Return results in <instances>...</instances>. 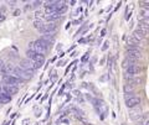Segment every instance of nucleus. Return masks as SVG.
Returning <instances> with one entry per match:
<instances>
[{
    "instance_id": "f257e3e1",
    "label": "nucleus",
    "mask_w": 149,
    "mask_h": 125,
    "mask_svg": "<svg viewBox=\"0 0 149 125\" xmlns=\"http://www.w3.org/2000/svg\"><path fill=\"white\" fill-rule=\"evenodd\" d=\"M29 47L31 51H34L35 53L37 55H41V56H45V53L47 52V50L50 47V45L47 42H45L42 40H36L34 42H30L29 44Z\"/></svg>"
},
{
    "instance_id": "f03ea898",
    "label": "nucleus",
    "mask_w": 149,
    "mask_h": 125,
    "mask_svg": "<svg viewBox=\"0 0 149 125\" xmlns=\"http://www.w3.org/2000/svg\"><path fill=\"white\" fill-rule=\"evenodd\" d=\"M124 100H125V105L127 108L132 109V108H137V106L141 104V97H137L134 95L133 93H129V94H124Z\"/></svg>"
},
{
    "instance_id": "7ed1b4c3",
    "label": "nucleus",
    "mask_w": 149,
    "mask_h": 125,
    "mask_svg": "<svg viewBox=\"0 0 149 125\" xmlns=\"http://www.w3.org/2000/svg\"><path fill=\"white\" fill-rule=\"evenodd\" d=\"M92 103L95 105V108L97 109V112L101 114V119H104L107 117V114H108V108H107V105L104 104V102L102 99H92Z\"/></svg>"
},
{
    "instance_id": "20e7f679",
    "label": "nucleus",
    "mask_w": 149,
    "mask_h": 125,
    "mask_svg": "<svg viewBox=\"0 0 149 125\" xmlns=\"http://www.w3.org/2000/svg\"><path fill=\"white\" fill-rule=\"evenodd\" d=\"M13 73H14L13 76H15L16 78H19V79H21L22 82H24V81H27V79H31V78L34 77V76L31 75V73H29L27 71H25V69H22L20 66L14 67Z\"/></svg>"
},
{
    "instance_id": "39448f33",
    "label": "nucleus",
    "mask_w": 149,
    "mask_h": 125,
    "mask_svg": "<svg viewBox=\"0 0 149 125\" xmlns=\"http://www.w3.org/2000/svg\"><path fill=\"white\" fill-rule=\"evenodd\" d=\"M3 82H4V84H6V86H13V87H17V88H19V86H21V83H22L21 79H19V78H16L13 75H4Z\"/></svg>"
},
{
    "instance_id": "423d86ee",
    "label": "nucleus",
    "mask_w": 149,
    "mask_h": 125,
    "mask_svg": "<svg viewBox=\"0 0 149 125\" xmlns=\"http://www.w3.org/2000/svg\"><path fill=\"white\" fill-rule=\"evenodd\" d=\"M20 67H21L22 69H25V71H27L29 73H31L32 76L35 75V71H36L35 63L32 62V61H30V59H27V58L21 59V61H20Z\"/></svg>"
},
{
    "instance_id": "0eeeda50",
    "label": "nucleus",
    "mask_w": 149,
    "mask_h": 125,
    "mask_svg": "<svg viewBox=\"0 0 149 125\" xmlns=\"http://www.w3.org/2000/svg\"><path fill=\"white\" fill-rule=\"evenodd\" d=\"M26 57H27V59H30V61H32L34 63H42L44 64V62H45V56L37 55L31 50L26 51Z\"/></svg>"
},
{
    "instance_id": "6e6552de",
    "label": "nucleus",
    "mask_w": 149,
    "mask_h": 125,
    "mask_svg": "<svg viewBox=\"0 0 149 125\" xmlns=\"http://www.w3.org/2000/svg\"><path fill=\"white\" fill-rule=\"evenodd\" d=\"M56 30H57V26H56L55 22H47V24L44 25V29L41 30V34H55Z\"/></svg>"
},
{
    "instance_id": "1a4fd4ad",
    "label": "nucleus",
    "mask_w": 149,
    "mask_h": 125,
    "mask_svg": "<svg viewBox=\"0 0 149 125\" xmlns=\"http://www.w3.org/2000/svg\"><path fill=\"white\" fill-rule=\"evenodd\" d=\"M147 35H148V30H144V29H138L137 30H134L133 31V37L134 39H137L138 41H141V40H143V39H146L147 37Z\"/></svg>"
},
{
    "instance_id": "9d476101",
    "label": "nucleus",
    "mask_w": 149,
    "mask_h": 125,
    "mask_svg": "<svg viewBox=\"0 0 149 125\" xmlns=\"http://www.w3.org/2000/svg\"><path fill=\"white\" fill-rule=\"evenodd\" d=\"M1 90L4 92L5 94H8V95H14V94H16L17 92H19V88L17 87H13V86H6V84H4L3 87H1Z\"/></svg>"
},
{
    "instance_id": "9b49d317",
    "label": "nucleus",
    "mask_w": 149,
    "mask_h": 125,
    "mask_svg": "<svg viewBox=\"0 0 149 125\" xmlns=\"http://www.w3.org/2000/svg\"><path fill=\"white\" fill-rule=\"evenodd\" d=\"M125 55H127V58H132V59H138L139 58H142V52H141V50H133V51H127L125 52Z\"/></svg>"
},
{
    "instance_id": "f8f14e48",
    "label": "nucleus",
    "mask_w": 149,
    "mask_h": 125,
    "mask_svg": "<svg viewBox=\"0 0 149 125\" xmlns=\"http://www.w3.org/2000/svg\"><path fill=\"white\" fill-rule=\"evenodd\" d=\"M137 64H138L137 59H132V58H127V57H125L123 59V62H122V67L125 69V68H128L130 66H137Z\"/></svg>"
},
{
    "instance_id": "ddd939ff",
    "label": "nucleus",
    "mask_w": 149,
    "mask_h": 125,
    "mask_svg": "<svg viewBox=\"0 0 149 125\" xmlns=\"http://www.w3.org/2000/svg\"><path fill=\"white\" fill-rule=\"evenodd\" d=\"M66 11H67V5H66V3H61V1H60V3H58V5L56 6L55 12L57 14V15L61 16L62 14H65Z\"/></svg>"
},
{
    "instance_id": "4468645a",
    "label": "nucleus",
    "mask_w": 149,
    "mask_h": 125,
    "mask_svg": "<svg viewBox=\"0 0 149 125\" xmlns=\"http://www.w3.org/2000/svg\"><path fill=\"white\" fill-rule=\"evenodd\" d=\"M40 40H42V41H45V42H47L49 45H51V44L55 42V35H52V34H45V35L41 36Z\"/></svg>"
},
{
    "instance_id": "2eb2a0df",
    "label": "nucleus",
    "mask_w": 149,
    "mask_h": 125,
    "mask_svg": "<svg viewBox=\"0 0 149 125\" xmlns=\"http://www.w3.org/2000/svg\"><path fill=\"white\" fill-rule=\"evenodd\" d=\"M138 24H139V25H138L139 29L148 30V27H149V20H148V19H139Z\"/></svg>"
},
{
    "instance_id": "dca6fc26",
    "label": "nucleus",
    "mask_w": 149,
    "mask_h": 125,
    "mask_svg": "<svg viewBox=\"0 0 149 125\" xmlns=\"http://www.w3.org/2000/svg\"><path fill=\"white\" fill-rule=\"evenodd\" d=\"M46 19H47L49 22H54V21H56V20H60V19H61V16L57 15L56 12H52V14H47Z\"/></svg>"
},
{
    "instance_id": "f3484780",
    "label": "nucleus",
    "mask_w": 149,
    "mask_h": 125,
    "mask_svg": "<svg viewBox=\"0 0 149 125\" xmlns=\"http://www.w3.org/2000/svg\"><path fill=\"white\" fill-rule=\"evenodd\" d=\"M13 69H14L13 64L11 63H6V64H4V67L1 68V72L4 73V75H8V73L13 72Z\"/></svg>"
},
{
    "instance_id": "a211bd4d",
    "label": "nucleus",
    "mask_w": 149,
    "mask_h": 125,
    "mask_svg": "<svg viewBox=\"0 0 149 125\" xmlns=\"http://www.w3.org/2000/svg\"><path fill=\"white\" fill-rule=\"evenodd\" d=\"M123 90H124V93H125V94L133 93V90H134V86L129 84V83H125V84L123 86Z\"/></svg>"
},
{
    "instance_id": "6ab92c4d",
    "label": "nucleus",
    "mask_w": 149,
    "mask_h": 125,
    "mask_svg": "<svg viewBox=\"0 0 149 125\" xmlns=\"http://www.w3.org/2000/svg\"><path fill=\"white\" fill-rule=\"evenodd\" d=\"M44 22L42 21H41V20H35L34 21V26H35V29H37V30H39V31H41V30H42L44 29Z\"/></svg>"
},
{
    "instance_id": "aec40b11",
    "label": "nucleus",
    "mask_w": 149,
    "mask_h": 125,
    "mask_svg": "<svg viewBox=\"0 0 149 125\" xmlns=\"http://www.w3.org/2000/svg\"><path fill=\"white\" fill-rule=\"evenodd\" d=\"M141 16H142V19H148V16H149V11L147 10H141Z\"/></svg>"
},
{
    "instance_id": "412c9836",
    "label": "nucleus",
    "mask_w": 149,
    "mask_h": 125,
    "mask_svg": "<svg viewBox=\"0 0 149 125\" xmlns=\"http://www.w3.org/2000/svg\"><path fill=\"white\" fill-rule=\"evenodd\" d=\"M108 47H109V41H106V42L103 44V46H102V51H106Z\"/></svg>"
},
{
    "instance_id": "4be33fe9",
    "label": "nucleus",
    "mask_w": 149,
    "mask_h": 125,
    "mask_svg": "<svg viewBox=\"0 0 149 125\" xmlns=\"http://www.w3.org/2000/svg\"><path fill=\"white\" fill-rule=\"evenodd\" d=\"M112 66H113V57L109 56L108 57V67H109V69L112 68Z\"/></svg>"
},
{
    "instance_id": "5701e85b",
    "label": "nucleus",
    "mask_w": 149,
    "mask_h": 125,
    "mask_svg": "<svg viewBox=\"0 0 149 125\" xmlns=\"http://www.w3.org/2000/svg\"><path fill=\"white\" fill-rule=\"evenodd\" d=\"M88 57H90V52H86V53H85V56H83V57L81 58V61H82V62H86Z\"/></svg>"
},
{
    "instance_id": "b1692460",
    "label": "nucleus",
    "mask_w": 149,
    "mask_h": 125,
    "mask_svg": "<svg viewBox=\"0 0 149 125\" xmlns=\"http://www.w3.org/2000/svg\"><path fill=\"white\" fill-rule=\"evenodd\" d=\"M108 76H109V75H107V76L101 77V78H100V81H101V82H104V81H107V78H108Z\"/></svg>"
},
{
    "instance_id": "393cba45",
    "label": "nucleus",
    "mask_w": 149,
    "mask_h": 125,
    "mask_svg": "<svg viewBox=\"0 0 149 125\" xmlns=\"http://www.w3.org/2000/svg\"><path fill=\"white\" fill-rule=\"evenodd\" d=\"M87 42V39H81L78 40V44H86Z\"/></svg>"
},
{
    "instance_id": "a878e982",
    "label": "nucleus",
    "mask_w": 149,
    "mask_h": 125,
    "mask_svg": "<svg viewBox=\"0 0 149 125\" xmlns=\"http://www.w3.org/2000/svg\"><path fill=\"white\" fill-rule=\"evenodd\" d=\"M65 87H66V86L63 84V86H62V88H61V89L58 90V95H62V92H63V89H65Z\"/></svg>"
},
{
    "instance_id": "bb28decb",
    "label": "nucleus",
    "mask_w": 149,
    "mask_h": 125,
    "mask_svg": "<svg viewBox=\"0 0 149 125\" xmlns=\"http://www.w3.org/2000/svg\"><path fill=\"white\" fill-rule=\"evenodd\" d=\"M106 32H107V30H106V29L102 30V32H101V37H103V36L106 35Z\"/></svg>"
},
{
    "instance_id": "cd10ccee",
    "label": "nucleus",
    "mask_w": 149,
    "mask_h": 125,
    "mask_svg": "<svg viewBox=\"0 0 149 125\" xmlns=\"http://www.w3.org/2000/svg\"><path fill=\"white\" fill-rule=\"evenodd\" d=\"M3 67H4V61H3V59H0V71H1Z\"/></svg>"
},
{
    "instance_id": "c85d7f7f",
    "label": "nucleus",
    "mask_w": 149,
    "mask_h": 125,
    "mask_svg": "<svg viewBox=\"0 0 149 125\" xmlns=\"http://www.w3.org/2000/svg\"><path fill=\"white\" fill-rule=\"evenodd\" d=\"M61 122H62L63 124H68V123H70V120H68V119H62Z\"/></svg>"
},
{
    "instance_id": "c756f323",
    "label": "nucleus",
    "mask_w": 149,
    "mask_h": 125,
    "mask_svg": "<svg viewBox=\"0 0 149 125\" xmlns=\"http://www.w3.org/2000/svg\"><path fill=\"white\" fill-rule=\"evenodd\" d=\"M4 20H5V16H4V15H1V14H0V21H4Z\"/></svg>"
},
{
    "instance_id": "7c9ffc66",
    "label": "nucleus",
    "mask_w": 149,
    "mask_h": 125,
    "mask_svg": "<svg viewBox=\"0 0 149 125\" xmlns=\"http://www.w3.org/2000/svg\"><path fill=\"white\" fill-rule=\"evenodd\" d=\"M29 122H30V119H25L22 123H24V125H26V123H29Z\"/></svg>"
},
{
    "instance_id": "2f4dec72",
    "label": "nucleus",
    "mask_w": 149,
    "mask_h": 125,
    "mask_svg": "<svg viewBox=\"0 0 149 125\" xmlns=\"http://www.w3.org/2000/svg\"><path fill=\"white\" fill-rule=\"evenodd\" d=\"M35 125H39V123H36V124H35Z\"/></svg>"
}]
</instances>
